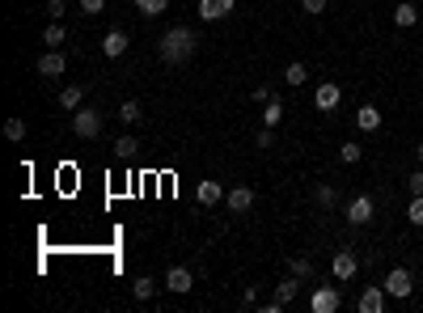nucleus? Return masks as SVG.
Instances as JSON below:
<instances>
[{
  "instance_id": "aec40b11",
  "label": "nucleus",
  "mask_w": 423,
  "mask_h": 313,
  "mask_svg": "<svg viewBox=\"0 0 423 313\" xmlns=\"http://www.w3.org/2000/svg\"><path fill=\"white\" fill-rule=\"evenodd\" d=\"M415 22H419V9L410 5V0H402V5L394 9V26H402V30H406V26H415Z\"/></svg>"
},
{
  "instance_id": "9b49d317",
  "label": "nucleus",
  "mask_w": 423,
  "mask_h": 313,
  "mask_svg": "<svg viewBox=\"0 0 423 313\" xmlns=\"http://www.w3.org/2000/svg\"><path fill=\"white\" fill-rule=\"evenodd\" d=\"M166 288H170V292H178V296H186V292L195 288L191 267H170V271H166Z\"/></svg>"
},
{
  "instance_id": "393cba45",
  "label": "nucleus",
  "mask_w": 423,
  "mask_h": 313,
  "mask_svg": "<svg viewBox=\"0 0 423 313\" xmlns=\"http://www.w3.org/2000/svg\"><path fill=\"white\" fill-rule=\"evenodd\" d=\"M119 119H123V127L140 123V119H144V111H140V102H123V106H119Z\"/></svg>"
},
{
  "instance_id": "bb28decb",
  "label": "nucleus",
  "mask_w": 423,
  "mask_h": 313,
  "mask_svg": "<svg viewBox=\"0 0 423 313\" xmlns=\"http://www.w3.org/2000/svg\"><path fill=\"white\" fill-rule=\"evenodd\" d=\"M288 271L305 284V280H313V263H309V258H292V263H288Z\"/></svg>"
},
{
  "instance_id": "c85d7f7f",
  "label": "nucleus",
  "mask_w": 423,
  "mask_h": 313,
  "mask_svg": "<svg viewBox=\"0 0 423 313\" xmlns=\"http://www.w3.org/2000/svg\"><path fill=\"white\" fill-rule=\"evenodd\" d=\"M313 199H317V203H322V207H335V203H339V191L322 182V186H317V191H313Z\"/></svg>"
},
{
  "instance_id": "1a4fd4ad",
  "label": "nucleus",
  "mask_w": 423,
  "mask_h": 313,
  "mask_svg": "<svg viewBox=\"0 0 423 313\" xmlns=\"http://www.w3.org/2000/svg\"><path fill=\"white\" fill-rule=\"evenodd\" d=\"M385 300H390V292H385V288H377V284H368V288L360 292L356 309H360V313H381V309H385Z\"/></svg>"
},
{
  "instance_id": "c9c22d12",
  "label": "nucleus",
  "mask_w": 423,
  "mask_h": 313,
  "mask_svg": "<svg viewBox=\"0 0 423 313\" xmlns=\"http://www.w3.org/2000/svg\"><path fill=\"white\" fill-rule=\"evenodd\" d=\"M271 97H276V93H271V85H258V89H254V102H262V106H267Z\"/></svg>"
},
{
  "instance_id": "cd10ccee",
  "label": "nucleus",
  "mask_w": 423,
  "mask_h": 313,
  "mask_svg": "<svg viewBox=\"0 0 423 313\" xmlns=\"http://www.w3.org/2000/svg\"><path fill=\"white\" fill-rule=\"evenodd\" d=\"M406 220L423 229V195H410V203H406Z\"/></svg>"
},
{
  "instance_id": "f257e3e1",
  "label": "nucleus",
  "mask_w": 423,
  "mask_h": 313,
  "mask_svg": "<svg viewBox=\"0 0 423 313\" xmlns=\"http://www.w3.org/2000/svg\"><path fill=\"white\" fill-rule=\"evenodd\" d=\"M157 56H161V64H170V68L191 64V60H195V34H191V26H170V30L161 34Z\"/></svg>"
},
{
  "instance_id": "f704fd0d",
  "label": "nucleus",
  "mask_w": 423,
  "mask_h": 313,
  "mask_svg": "<svg viewBox=\"0 0 423 313\" xmlns=\"http://www.w3.org/2000/svg\"><path fill=\"white\" fill-rule=\"evenodd\" d=\"M271 144H276V127H262L258 131V148H271Z\"/></svg>"
},
{
  "instance_id": "4be33fe9",
  "label": "nucleus",
  "mask_w": 423,
  "mask_h": 313,
  "mask_svg": "<svg viewBox=\"0 0 423 313\" xmlns=\"http://www.w3.org/2000/svg\"><path fill=\"white\" fill-rule=\"evenodd\" d=\"M170 9V0H136V13H144V17H161Z\"/></svg>"
},
{
  "instance_id": "f8f14e48",
  "label": "nucleus",
  "mask_w": 423,
  "mask_h": 313,
  "mask_svg": "<svg viewBox=\"0 0 423 313\" xmlns=\"http://www.w3.org/2000/svg\"><path fill=\"white\" fill-rule=\"evenodd\" d=\"M233 5H237V0H199V17L203 22H221V17L233 13Z\"/></svg>"
},
{
  "instance_id": "a878e982",
  "label": "nucleus",
  "mask_w": 423,
  "mask_h": 313,
  "mask_svg": "<svg viewBox=\"0 0 423 313\" xmlns=\"http://www.w3.org/2000/svg\"><path fill=\"white\" fill-rule=\"evenodd\" d=\"M339 156H343V161H347V166H356V161H360V156H364V148H360L356 140H343V144H339Z\"/></svg>"
},
{
  "instance_id": "b1692460",
  "label": "nucleus",
  "mask_w": 423,
  "mask_h": 313,
  "mask_svg": "<svg viewBox=\"0 0 423 313\" xmlns=\"http://www.w3.org/2000/svg\"><path fill=\"white\" fill-rule=\"evenodd\" d=\"M284 81H288L292 89H301V85L309 81V68H305V64H288V68H284Z\"/></svg>"
},
{
  "instance_id": "423d86ee",
  "label": "nucleus",
  "mask_w": 423,
  "mask_h": 313,
  "mask_svg": "<svg viewBox=\"0 0 423 313\" xmlns=\"http://www.w3.org/2000/svg\"><path fill=\"white\" fill-rule=\"evenodd\" d=\"M356 271H360V258H356L351 250H335V258H330V275H335L339 284H347Z\"/></svg>"
},
{
  "instance_id": "9d476101",
  "label": "nucleus",
  "mask_w": 423,
  "mask_h": 313,
  "mask_svg": "<svg viewBox=\"0 0 423 313\" xmlns=\"http://www.w3.org/2000/svg\"><path fill=\"white\" fill-rule=\"evenodd\" d=\"M225 199H229V212H233V216H246L250 207H254V191H250V186H229Z\"/></svg>"
},
{
  "instance_id": "a211bd4d",
  "label": "nucleus",
  "mask_w": 423,
  "mask_h": 313,
  "mask_svg": "<svg viewBox=\"0 0 423 313\" xmlns=\"http://www.w3.org/2000/svg\"><path fill=\"white\" fill-rule=\"evenodd\" d=\"M296 292H301V280H296V275H288V280H280V284H276V300H284V305H292V300H296Z\"/></svg>"
},
{
  "instance_id": "412c9836",
  "label": "nucleus",
  "mask_w": 423,
  "mask_h": 313,
  "mask_svg": "<svg viewBox=\"0 0 423 313\" xmlns=\"http://www.w3.org/2000/svg\"><path fill=\"white\" fill-rule=\"evenodd\" d=\"M280 119H284V102L271 97V102H267V111H262V127H280Z\"/></svg>"
},
{
  "instance_id": "6e6552de",
  "label": "nucleus",
  "mask_w": 423,
  "mask_h": 313,
  "mask_svg": "<svg viewBox=\"0 0 423 313\" xmlns=\"http://www.w3.org/2000/svg\"><path fill=\"white\" fill-rule=\"evenodd\" d=\"M68 72V56H64V47L60 51H42V56H38V77H64Z\"/></svg>"
},
{
  "instance_id": "4468645a",
  "label": "nucleus",
  "mask_w": 423,
  "mask_h": 313,
  "mask_svg": "<svg viewBox=\"0 0 423 313\" xmlns=\"http://www.w3.org/2000/svg\"><path fill=\"white\" fill-rule=\"evenodd\" d=\"M123 51H127V34H123V30H106V38H102V56H106V60H119Z\"/></svg>"
},
{
  "instance_id": "2f4dec72",
  "label": "nucleus",
  "mask_w": 423,
  "mask_h": 313,
  "mask_svg": "<svg viewBox=\"0 0 423 313\" xmlns=\"http://www.w3.org/2000/svg\"><path fill=\"white\" fill-rule=\"evenodd\" d=\"M81 13H89V17L106 13V0H81Z\"/></svg>"
},
{
  "instance_id": "5701e85b",
  "label": "nucleus",
  "mask_w": 423,
  "mask_h": 313,
  "mask_svg": "<svg viewBox=\"0 0 423 313\" xmlns=\"http://www.w3.org/2000/svg\"><path fill=\"white\" fill-rule=\"evenodd\" d=\"M131 292H136V300H152V292H157V280H152V275H136Z\"/></svg>"
},
{
  "instance_id": "20e7f679",
  "label": "nucleus",
  "mask_w": 423,
  "mask_h": 313,
  "mask_svg": "<svg viewBox=\"0 0 423 313\" xmlns=\"http://www.w3.org/2000/svg\"><path fill=\"white\" fill-rule=\"evenodd\" d=\"M381 288H385L394 300H406V296L415 292V280H410V271H406V267H394V271L381 280Z\"/></svg>"
},
{
  "instance_id": "39448f33",
  "label": "nucleus",
  "mask_w": 423,
  "mask_h": 313,
  "mask_svg": "<svg viewBox=\"0 0 423 313\" xmlns=\"http://www.w3.org/2000/svg\"><path fill=\"white\" fill-rule=\"evenodd\" d=\"M339 102H343V89H339L335 81H322V85H317V93H313V106L322 111V115H335V111H339Z\"/></svg>"
},
{
  "instance_id": "0eeeda50",
  "label": "nucleus",
  "mask_w": 423,
  "mask_h": 313,
  "mask_svg": "<svg viewBox=\"0 0 423 313\" xmlns=\"http://www.w3.org/2000/svg\"><path fill=\"white\" fill-rule=\"evenodd\" d=\"M339 305H343V296H339V288H330V284L313 288V296H309V309H313V313H335Z\"/></svg>"
},
{
  "instance_id": "473e14b6",
  "label": "nucleus",
  "mask_w": 423,
  "mask_h": 313,
  "mask_svg": "<svg viewBox=\"0 0 423 313\" xmlns=\"http://www.w3.org/2000/svg\"><path fill=\"white\" fill-rule=\"evenodd\" d=\"M326 5H330V0H301V9L313 13V17H317V13H326Z\"/></svg>"
},
{
  "instance_id": "2eb2a0df",
  "label": "nucleus",
  "mask_w": 423,
  "mask_h": 313,
  "mask_svg": "<svg viewBox=\"0 0 423 313\" xmlns=\"http://www.w3.org/2000/svg\"><path fill=\"white\" fill-rule=\"evenodd\" d=\"M81 102H85V89H81V85H64V89H60V111L77 115V111H81Z\"/></svg>"
},
{
  "instance_id": "7c9ffc66",
  "label": "nucleus",
  "mask_w": 423,
  "mask_h": 313,
  "mask_svg": "<svg viewBox=\"0 0 423 313\" xmlns=\"http://www.w3.org/2000/svg\"><path fill=\"white\" fill-rule=\"evenodd\" d=\"M406 191L410 195H423V166H415V174L406 178Z\"/></svg>"
},
{
  "instance_id": "6ab92c4d",
  "label": "nucleus",
  "mask_w": 423,
  "mask_h": 313,
  "mask_svg": "<svg viewBox=\"0 0 423 313\" xmlns=\"http://www.w3.org/2000/svg\"><path fill=\"white\" fill-rule=\"evenodd\" d=\"M136 152H140V140L136 136H119L115 140V156H119V161H131Z\"/></svg>"
},
{
  "instance_id": "7ed1b4c3",
  "label": "nucleus",
  "mask_w": 423,
  "mask_h": 313,
  "mask_svg": "<svg viewBox=\"0 0 423 313\" xmlns=\"http://www.w3.org/2000/svg\"><path fill=\"white\" fill-rule=\"evenodd\" d=\"M72 131H77L81 140H97V136H102V115H97L93 106H81V111L72 115Z\"/></svg>"
},
{
  "instance_id": "ddd939ff",
  "label": "nucleus",
  "mask_w": 423,
  "mask_h": 313,
  "mask_svg": "<svg viewBox=\"0 0 423 313\" xmlns=\"http://www.w3.org/2000/svg\"><path fill=\"white\" fill-rule=\"evenodd\" d=\"M195 199H199V203H203V207H216V203H221V199H225V186H221V182H216V178H203V182H199V186H195Z\"/></svg>"
},
{
  "instance_id": "dca6fc26",
  "label": "nucleus",
  "mask_w": 423,
  "mask_h": 313,
  "mask_svg": "<svg viewBox=\"0 0 423 313\" xmlns=\"http://www.w3.org/2000/svg\"><path fill=\"white\" fill-rule=\"evenodd\" d=\"M356 127H360V131H377V127H381V111H377V106H360V111H356Z\"/></svg>"
},
{
  "instance_id": "f3484780",
  "label": "nucleus",
  "mask_w": 423,
  "mask_h": 313,
  "mask_svg": "<svg viewBox=\"0 0 423 313\" xmlns=\"http://www.w3.org/2000/svg\"><path fill=\"white\" fill-rule=\"evenodd\" d=\"M64 38H68L64 22H51V26L42 30V47H51V51H60V47H64Z\"/></svg>"
},
{
  "instance_id": "e433bc0d",
  "label": "nucleus",
  "mask_w": 423,
  "mask_h": 313,
  "mask_svg": "<svg viewBox=\"0 0 423 313\" xmlns=\"http://www.w3.org/2000/svg\"><path fill=\"white\" fill-rule=\"evenodd\" d=\"M415 166H423V140L415 144Z\"/></svg>"
},
{
  "instance_id": "72a5a7b5",
  "label": "nucleus",
  "mask_w": 423,
  "mask_h": 313,
  "mask_svg": "<svg viewBox=\"0 0 423 313\" xmlns=\"http://www.w3.org/2000/svg\"><path fill=\"white\" fill-rule=\"evenodd\" d=\"M47 17L51 22H64V0H47Z\"/></svg>"
},
{
  "instance_id": "c756f323",
  "label": "nucleus",
  "mask_w": 423,
  "mask_h": 313,
  "mask_svg": "<svg viewBox=\"0 0 423 313\" xmlns=\"http://www.w3.org/2000/svg\"><path fill=\"white\" fill-rule=\"evenodd\" d=\"M5 136L9 140H26V119H9L5 123Z\"/></svg>"
},
{
  "instance_id": "f03ea898",
  "label": "nucleus",
  "mask_w": 423,
  "mask_h": 313,
  "mask_svg": "<svg viewBox=\"0 0 423 313\" xmlns=\"http://www.w3.org/2000/svg\"><path fill=\"white\" fill-rule=\"evenodd\" d=\"M373 216H377V203L368 199V195H356V199L347 203V225H351V229L373 225Z\"/></svg>"
}]
</instances>
